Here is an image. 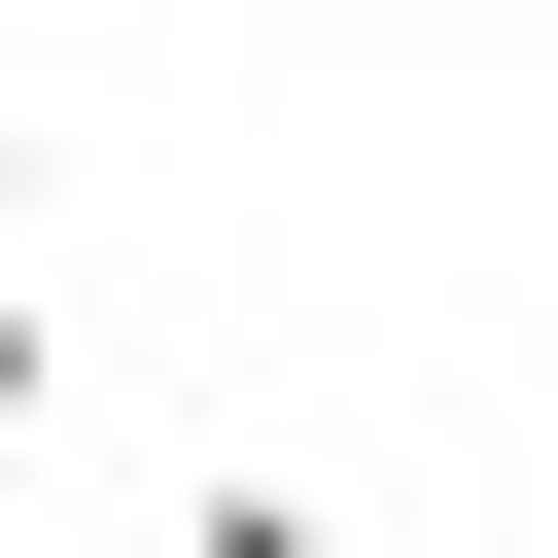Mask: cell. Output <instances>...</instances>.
Wrapping results in <instances>:
<instances>
[{
	"mask_svg": "<svg viewBox=\"0 0 558 558\" xmlns=\"http://www.w3.org/2000/svg\"><path fill=\"white\" fill-rule=\"evenodd\" d=\"M35 418H70V314H35V279H0V453H35Z\"/></svg>",
	"mask_w": 558,
	"mask_h": 558,
	"instance_id": "2",
	"label": "cell"
},
{
	"mask_svg": "<svg viewBox=\"0 0 558 558\" xmlns=\"http://www.w3.org/2000/svg\"><path fill=\"white\" fill-rule=\"evenodd\" d=\"M174 558H349V523H314V488H279V453H244V488H209V523H174Z\"/></svg>",
	"mask_w": 558,
	"mask_h": 558,
	"instance_id": "1",
	"label": "cell"
},
{
	"mask_svg": "<svg viewBox=\"0 0 558 558\" xmlns=\"http://www.w3.org/2000/svg\"><path fill=\"white\" fill-rule=\"evenodd\" d=\"M0 244H35V105H0Z\"/></svg>",
	"mask_w": 558,
	"mask_h": 558,
	"instance_id": "3",
	"label": "cell"
}]
</instances>
